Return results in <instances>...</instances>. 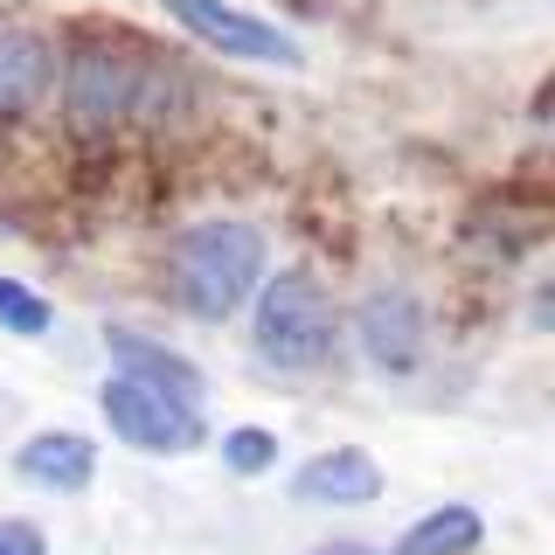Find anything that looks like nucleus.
Listing matches in <instances>:
<instances>
[{"instance_id": "f257e3e1", "label": "nucleus", "mask_w": 555, "mask_h": 555, "mask_svg": "<svg viewBox=\"0 0 555 555\" xmlns=\"http://www.w3.org/2000/svg\"><path fill=\"white\" fill-rule=\"evenodd\" d=\"M181 69H167L160 56L132 49L126 35H91V42L69 49L63 63V104L83 132H118V126H160L181 104Z\"/></svg>"}, {"instance_id": "f03ea898", "label": "nucleus", "mask_w": 555, "mask_h": 555, "mask_svg": "<svg viewBox=\"0 0 555 555\" xmlns=\"http://www.w3.org/2000/svg\"><path fill=\"white\" fill-rule=\"evenodd\" d=\"M264 278V230L236 216H208L173 236L167 250V292L188 320H230Z\"/></svg>"}, {"instance_id": "7ed1b4c3", "label": "nucleus", "mask_w": 555, "mask_h": 555, "mask_svg": "<svg viewBox=\"0 0 555 555\" xmlns=\"http://www.w3.org/2000/svg\"><path fill=\"white\" fill-rule=\"evenodd\" d=\"M250 347L285 375H312L334 361L340 347V320H334V299L320 292L312 271H278V278H257V312H250Z\"/></svg>"}, {"instance_id": "20e7f679", "label": "nucleus", "mask_w": 555, "mask_h": 555, "mask_svg": "<svg viewBox=\"0 0 555 555\" xmlns=\"http://www.w3.org/2000/svg\"><path fill=\"white\" fill-rule=\"evenodd\" d=\"M98 410L112 424V438H126L132 451H195L202 444V403L160 389V382L112 375L98 389Z\"/></svg>"}, {"instance_id": "39448f33", "label": "nucleus", "mask_w": 555, "mask_h": 555, "mask_svg": "<svg viewBox=\"0 0 555 555\" xmlns=\"http://www.w3.org/2000/svg\"><path fill=\"white\" fill-rule=\"evenodd\" d=\"M160 8L181 22V35H195V42L222 49V56H236V63H271V69H299L306 63V49L278 22L250 14V8H230V0H160Z\"/></svg>"}, {"instance_id": "423d86ee", "label": "nucleus", "mask_w": 555, "mask_h": 555, "mask_svg": "<svg viewBox=\"0 0 555 555\" xmlns=\"http://www.w3.org/2000/svg\"><path fill=\"white\" fill-rule=\"evenodd\" d=\"M354 334L382 375H416V361H424V312L410 292H369L354 312Z\"/></svg>"}, {"instance_id": "0eeeda50", "label": "nucleus", "mask_w": 555, "mask_h": 555, "mask_svg": "<svg viewBox=\"0 0 555 555\" xmlns=\"http://www.w3.org/2000/svg\"><path fill=\"white\" fill-rule=\"evenodd\" d=\"M292 493H299L306 507H369V500H382V465L361 444H334V451H320V459L299 465Z\"/></svg>"}, {"instance_id": "6e6552de", "label": "nucleus", "mask_w": 555, "mask_h": 555, "mask_svg": "<svg viewBox=\"0 0 555 555\" xmlns=\"http://www.w3.org/2000/svg\"><path fill=\"white\" fill-rule=\"evenodd\" d=\"M14 479L42 486V493H83L98 479V444L77 438V430H35L14 451Z\"/></svg>"}, {"instance_id": "1a4fd4ad", "label": "nucleus", "mask_w": 555, "mask_h": 555, "mask_svg": "<svg viewBox=\"0 0 555 555\" xmlns=\"http://www.w3.org/2000/svg\"><path fill=\"white\" fill-rule=\"evenodd\" d=\"M56 83V49L35 28H0V118H22Z\"/></svg>"}, {"instance_id": "9d476101", "label": "nucleus", "mask_w": 555, "mask_h": 555, "mask_svg": "<svg viewBox=\"0 0 555 555\" xmlns=\"http://www.w3.org/2000/svg\"><path fill=\"white\" fill-rule=\"evenodd\" d=\"M104 347H112V361H118V375H139V382H160V389L173 396H188V403H202V369L188 354H173V347L160 340H146V334H132V326H112L104 334Z\"/></svg>"}, {"instance_id": "9b49d317", "label": "nucleus", "mask_w": 555, "mask_h": 555, "mask_svg": "<svg viewBox=\"0 0 555 555\" xmlns=\"http://www.w3.org/2000/svg\"><path fill=\"white\" fill-rule=\"evenodd\" d=\"M479 534H486V520L473 507H438L396 542V555H465V548H479Z\"/></svg>"}, {"instance_id": "f8f14e48", "label": "nucleus", "mask_w": 555, "mask_h": 555, "mask_svg": "<svg viewBox=\"0 0 555 555\" xmlns=\"http://www.w3.org/2000/svg\"><path fill=\"white\" fill-rule=\"evenodd\" d=\"M49 320H56V312H49L42 292H28L22 278H0V326H8V334H49Z\"/></svg>"}, {"instance_id": "ddd939ff", "label": "nucleus", "mask_w": 555, "mask_h": 555, "mask_svg": "<svg viewBox=\"0 0 555 555\" xmlns=\"http://www.w3.org/2000/svg\"><path fill=\"white\" fill-rule=\"evenodd\" d=\"M222 465H230L236 479L271 473V465H278V438H271V430H230V438H222Z\"/></svg>"}, {"instance_id": "4468645a", "label": "nucleus", "mask_w": 555, "mask_h": 555, "mask_svg": "<svg viewBox=\"0 0 555 555\" xmlns=\"http://www.w3.org/2000/svg\"><path fill=\"white\" fill-rule=\"evenodd\" d=\"M0 555H49L28 520H0Z\"/></svg>"}, {"instance_id": "2eb2a0df", "label": "nucleus", "mask_w": 555, "mask_h": 555, "mask_svg": "<svg viewBox=\"0 0 555 555\" xmlns=\"http://www.w3.org/2000/svg\"><path fill=\"white\" fill-rule=\"evenodd\" d=\"M312 555H382V548H369V542H326V548H312Z\"/></svg>"}]
</instances>
